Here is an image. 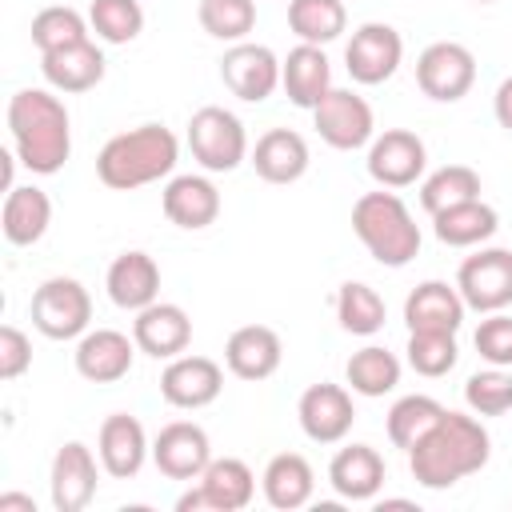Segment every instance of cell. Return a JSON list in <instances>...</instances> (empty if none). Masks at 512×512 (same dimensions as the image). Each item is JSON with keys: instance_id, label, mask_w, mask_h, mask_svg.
Here are the masks:
<instances>
[{"instance_id": "obj_1", "label": "cell", "mask_w": 512, "mask_h": 512, "mask_svg": "<svg viewBox=\"0 0 512 512\" xmlns=\"http://www.w3.org/2000/svg\"><path fill=\"white\" fill-rule=\"evenodd\" d=\"M488 456H492V436L480 424V416L444 408L436 416V424L408 448V468H412L416 484L444 492V488L460 484L464 476L480 472L488 464Z\"/></svg>"}, {"instance_id": "obj_2", "label": "cell", "mask_w": 512, "mask_h": 512, "mask_svg": "<svg viewBox=\"0 0 512 512\" xmlns=\"http://www.w3.org/2000/svg\"><path fill=\"white\" fill-rule=\"evenodd\" d=\"M12 152L32 176H52L72 156V120L52 88H20L8 100Z\"/></svg>"}, {"instance_id": "obj_3", "label": "cell", "mask_w": 512, "mask_h": 512, "mask_svg": "<svg viewBox=\"0 0 512 512\" xmlns=\"http://www.w3.org/2000/svg\"><path fill=\"white\" fill-rule=\"evenodd\" d=\"M180 160V140L172 136V128L164 124H140L128 132H116L100 156H96V176L104 188L116 192H132L144 184H156L164 176H172Z\"/></svg>"}, {"instance_id": "obj_4", "label": "cell", "mask_w": 512, "mask_h": 512, "mask_svg": "<svg viewBox=\"0 0 512 512\" xmlns=\"http://www.w3.org/2000/svg\"><path fill=\"white\" fill-rule=\"evenodd\" d=\"M352 232L384 268H404L420 252V228L396 192H364L352 204Z\"/></svg>"}, {"instance_id": "obj_5", "label": "cell", "mask_w": 512, "mask_h": 512, "mask_svg": "<svg viewBox=\"0 0 512 512\" xmlns=\"http://www.w3.org/2000/svg\"><path fill=\"white\" fill-rule=\"evenodd\" d=\"M188 148H192V160L204 172H236L248 160V152H252L240 116L220 108V104H204V108L192 112V120H188Z\"/></svg>"}, {"instance_id": "obj_6", "label": "cell", "mask_w": 512, "mask_h": 512, "mask_svg": "<svg viewBox=\"0 0 512 512\" xmlns=\"http://www.w3.org/2000/svg\"><path fill=\"white\" fill-rule=\"evenodd\" d=\"M32 328L48 340H80L92 324V296L72 276H48L28 304Z\"/></svg>"}, {"instance_id": "obj_7", "label": "cell", "mask_w": 512, "mask_h": 512, "mask_svg": "<svg viewBox=\"0 0 512 512\" xmlns=\"http://www.w3.org/2000/svg\"><path fill=\"white\" fill-rule=\"evenodd\" d=\"M416 84L436 104H456L476 84V56L460 40H436L416 56Z\"/></svg>"}, {"instance_id": "obj_8", "label": "cell", "mask_w": 512, "mask_h": 512, "mask_svg": "<svg viewBox=\"0 0 512 512\" xmlns=\"http://www.w3.org/2000/svg\"><path fill=\"white\" fill-rule=\"evenodd\" d=\"M312 124H316L320 140L328 148H336V152H356V148L372 144V136H376L372 104L352 88H332L312 108Z\"/></svg>"}, {"instance_id": "obj_9", "label": "cell", "mask_w": 512, "mask_h": 512, "mask_svg": "<svg viewBox=\"0 0 512 512\" xmlns=\"http://www.w3.org/2000/svg\"><path fill=\"white\" fill-rule=\"evenodd\" d=\"M252 496H256L252 468L244 460H236V456H220V460L212 456V464L200 472V484L192 492H184L176 500V508L180 512H204V508H212V512H240V508L252 504Z\"/></svg>"}, {"instance_id": "obj_10", "label": "cell", "mask_w": 512, "mask_h": 512, "mask_svg": "<svg viewBox=\"0 0 512 512\" xmlns=\"http://www.w3.org/2000/svg\"><path fill=\"white\" fill-rule=\"evenodd\" d=\"M456 288L472 312H504L512 304V252L480 248L456 272Z\"/></svg>"}, {"instance_id": "obj_11", "label": "cell", "mask_w": 512, "mask_h": 512, "mask_svg": "<svg viewBox=\"0 0 512 512\" xmlns=\"http://www.w3.org/2000/svg\"><path fill=\"white\" fill-rule=\"evenodd\" d=\"M404 60V40L392 24H380V20H368L352 32L348 48H344V68L356 84H384L396 76Z\"/></svg>"}, {"instance_id": "obj_12", "label": "cell", "mask_w": 512, "mask_h": 512, "mask_svg": "<svg viewBox=\"0 0 512 512\" xmlns=\"http://www.w3.org/2000/svg\"><path fill=\"white\" fill-rule=\"evenodd\" d=\"M220 80L244 104H260L280 88V56L268 44L240 40L220 56Z\"/></svg>"}, {"instance_id": "obj_13", "label": "cell", "mask_w": 512, "mask_h": 512, "mask_svg": "<svg viewBox=\"0 0 512 512\" xmlns=\"http://www.w3.org/2000/svg\"><path fill=\"white\" fill-rule=\"evenodd\" d=\"M428 168V148L416 132L408 128H384L368 144V176L380 188H408L424 176Z\"/></svg>"}, {"instance_id": "obj_14", "label": "cell", "mask_w": 512, "mask_h": 512, "mask_svg": "<svg viewBox=\"0 0 512 512\" xmlns=\"http://www.w3.org/2000/svg\"><path fill=\"white\" fill-rule=\"evenodd\" d=\"M152 464L168 480H200L212 464V440L196 420H172L152 440Z\"/></svg>"}, {"instance_id": "obj_15", "label": "cell", "mask_w": 512, "mask_h": 512, "mask_svg": "<svg viewBox=\"0 0 512 512\" xmlns=\"http://www.w3.org/2000/svg\"><path fill=\"white\" fill-rule=\"evenodd\" d=\"M220 388H224V368L212 356H184L180 352L160 372V396L184 412L208 408L220 396Z\"/></svg>"}, {"instance_id": "obj_16", "label": "cell", "mask_w": 512, "mask_h": 512, "mask_svg": "<svg viewBox=\"0 0 512 512\" xmlns=\"http://www.w3.org/2000/svg\"><path fill=\"white\" fill-rule=\"evenodd\" d=\"M296 420H300V428L312 444H340L352 432V420H356L352 392L340 388V384H312V388L300 392Z\"/></svg>"}, {"instance_id": "obj_17", "label": "cell", "mask_w": 512, "mask_h": 512, "mask_svg": "<svg viewBox=\"0 0 512 512\" xmlns=\"http://www.w3.org/2000/svg\"><path fill=\"white\" fill-rule=\"evenodd\" d=\"M96 480H100V468H96L92 448L80 444V440L60 444L56 456H52V472H48L52 508L56 512H80V508H88L92 496H96Z\"/></svg>"}, {"instance_id": "obj_18", "label": "cell", "mask_w": 512, "mask_h": 512, "mask_svg": "<svg viewBox=\"0 0 512 512\" xmlns=\"http://www.w3.org/2000/svg\"><path fill=\"white\" fill-rule=\"evenodd\" d=\"M136 340L116 332V328H88L80 340H76V352H72V364L76 372L88 380V384H116L132 372V360H136Z\"/></svg>"}, {"instance_id": "obj_19", "label": "cell", "mask_w": 512, "mask_h": 512, "mask_svg": "<svg viewBox=\"0 0 512 512\" xmlns=\"http://www.w3.org/2000/svg\"><path fill=\"white\" fill-rule=\"evenodd\" d=\"M96 456H100V468L116 480H132L144 460L152 456V444H148V432L136 416L128 412H112L104 424H100V436H96Z\"/></svg>"}, {"instance_id": "obj_20", "label": "cell", "mask_w": 512, "mask_h": 512, "mask_svg": "<svg viewBox=\"0 0 512 512\" xmlns=\"http://www.w3.org/2000/svg\"><path fill=\"white\" fill-rule=\"evenodd\" d=\"M132 340L144 356L152 360H172L180 356L188 344H192V320L180 304H168V300H156L148 308L136 312L132 320Z\"/></svg>"}, {"instance_id": "obj_21", "label": "cell", "mask_w": 512, "mask_h": 512, "mask_svg": "<svg viewBox=\"0 0 512 512\" xmlns=\"http://www.w3.org/2000/svg\"><path fill=\"white\" fill-rule=\"evenodd\" d=\"M464 296L448 280H424L404 300V324L408 332H460L464 324Z\"/></svg>"}, {"instance_id": "obj_22", "label": "cell", "mask_w": 512, "mask_h": 512, "mask_svg": "<svg viewBox=\"0 0 512 512\" xmlns=\"http://www.w3.org/2000/svg\"><path fill=\"white\" fill-rule=\"evenodd\" d=\"M160 208H164V216H168L176 228L200 232V228L216 224V216H220V188H216L208 176L184 172V176H172V180L164 184Z\"/></svg>"}, {"instance_id": "obj_23", "label": "cell", "mask_w": 512, "mask_h": 512, "mask_svg": "<svg viewBox=\"0 0 512 512\" xmlns=\"http://www.w3.org/2000/svg\"><path fill=\"white\" fill-rule=\"evenodd\" d=\"M104 288H108V300L124 312H140L148 304L160 300V264L132 248V252H120L112 264H108V276H104Z\"/></svg>"}, {"instance_id": "obj_24", "label": "cell", "mask_w": 512, "mask_h": 512, "mask_svg": "<svg viewBox=\"0 0 512 512\" xmlns=\"http://www.w3.org/2000/svg\"><path fill=\"white\" fill-rule=\"evenodd\" d=\"M248 164L268 184H296L308 172L312 152H308V140L296 128H268L256 140V148L248 152Z\"/></svg>"}, {"instance_id": "obj_25", "label": "cell", "mask_w": 512, "mask_h": 512, "mask_svg": "<svg viewBox=\"0 0 512 512\" xmlns=\"http://www.w3.org/2000/svg\"><path fill=\"white\" fill-rule=\"evenodd\" d=\"M284 360L280 332L268 324H244L224 344V364L236 380H268Z\"/></svg>"}, {"instance_id": "obj_26", "label": "cell", "mask_w": 512, "mask_h": 512, "mask_svg": "<svg viewBox=\"0 0 512 512\" xmlns=\"http://www.w3.org/2000/svg\"><path fill=\"white\" fill-rule=\"evenodd\" d=\"M280 88L296 108H316L332 92V64L320 44H296L280 60Z\"/></svg>"}, {"instance_id": "obj_27", "label": "cell", "mask_w": 512, "mask_h": 512, "mask_svg": "<svg viewBox=\"0 0 512 512\" xmlns=\"http://www.w3.org/2000/svg\"><path fill=\"white\" fill-rule=\"evenodd\" d=\"M104 52L96 48V40H80V44H68L60 52H44L40 56V72L48 80L52 92H88L104 80Z\"/></svg>"}, {"instance_id": "obj_28", "label": "cell", "mask_w": 512, "mask_h": 512, "mask_svg": "<svg viewBox=\"0 0 512 512\" xmlns=\"http://www.w3.org/2000/svg\"><path fill=\"white\" fill-rule=\"evenodd\" d=\"M52 224V200L44 188L36 184H16L12 192H4V208H0V228L4 240L16 248H28L36 240H44Z\"/></svg>"}, {"instance_id": "obj_29", "label": "cell", "mask_w": 512, "mask_h": 512, "mask_svg": "<svg viewBox=\"0 0 512 512\" xmlns=\"http://www.w3.org/2000/svg\"><path fill=\"white\" fill-rule=\"evenodd\" d=\"M328 484L340 500H372L384 488V456L372 444H348L332 456Z\"/></svg>"}, {"instance_id": "obj_30", "label": "cell", "mask_w": 512, "mask_h": 512, "mask_svg": "<svg viewBox=\"0 0 512 512\" xmlns=\"http://www.w3.org/2000/svg\"><path fill=\"white\" fill-rule=\"evenodd\" d=\"M260 488H264V500L280 512H296L312 500L316 492V472L312 464L300 456V452H280L268 460L264 476H260Z\"/></svg>"}, {"instance_id": "obj_31", "label": "cell", "mask_w": 512, "mask_h": 512, "mask_svg": "<svg viewBox=\"0 0 512 512\" xmlns=\"http://www.w3.org/2000/svg\"><path fill=\"white\" fill-rule=\"evenodd\" d=\"M496 228H500V216L480 196L476 200H464V204H452V208H440L432 216V232L448 248H476V244L492 240Z\"/></svg>"}, {"instance_id": "obj_32", "label": "cell", "mask_w": 512, "mask_h": 512, "mask_svg": "<svg viewBox=\"0 0 512 512\" xmlns=\"http://www.w3.org/2000/svg\"><path fill=\"white\" fill-rule=\"evenodd\" d=\"M400 372H404V368H400V356L388 352V348H380V344H364V348L352 352L348 364H344L348 388H352L356 396H368V400L388 396V392L400 384Z\"/></svg>"}, {"instance_id": "obj_33", "label": "cell", "mask_w": 512, "mask_h": 512, "mask_svg": "<svg viewBox=\"0 0 512 512\" xmlns=\"http://www.w3.org/2000/svg\"><path fill=\"white\" fill-rule=\"evenodd\" d=\"M288 28L300 36V44H332L348 28L344 0H288Z\"/></svg>"}, {"instance_id": "obj_34", "label": "cell", "mask_w": 512, "mask_h": 512, "mask_svg": "<svg viewBox=\"0 0 512 512\" xmlns=\"http://www.w3.org/2000/svg\"><path fill=\"white\" fill-rule=\"evenodd\" d=\"M336 320L352 336H376L388 320L384 296L364 280H344L340 292H336Z\"/></svg>"}, {"instance_id": "obj_35", "label": "cell", "mask_w": 512, "mask_h": 512, "mask_svg": "<svg viewBox=\"0 0 512 512\" xmlns=\"http://www.w3.org/2000/svg\"><path fill=\"white\" fill-rule=\"evenodd\" d=\"M476 196H480V172L468 164H444L432 176H424V184H420V208L428 216H436L440 208L476 200Z\"/></svg>"}, {"instance_id": "obj_36", "label": "cell", "mask_w": 512, "mask_h": 512, "mask_svg": "<svg viewBox=\"0 0 512 512\" xmlns=\"http://www.w3.org/2000/svg\"><path fill=\"white\" fill-rule=\"evenodd\" d=\"M88 32H92L88 16H80L68 4H48V8H40L32 16V44H36L40 56L44 52H60L68 44H80V40H88Z\"/></svg>"}, {"instance_id": "obj_37", "label": "cell", "mask_w": 512, "mask_h": 512, "mask_svg": "<svg viewBox=\"0 0 512 512\" xmlns=\"http://www.w3.org/2000/svg\"><path fill=\"white\" fill-rule=\"evenodd\" d=\"M444 412V404L440 400H432V396H420V392H412V396H400L392 408H388V420H384V428H388V440L396 444V448H412L432 424H436V416Z\"/></svg>"}, {"instance_id": "obj_38", "label": "cell", "mask_w": 512, "mask_h": 512, "mask_svg": "<svg viewBox=\"0 0 512 512\" xmlns=\"http://www.w3.org/2000/svg\"><path fill=\"white\" fill-rule=\"evenodd\" d=\"M196 20L212 40L240 44L256 28V0H200Z\"/></svg>"}, {"instance_id": "obj_39", "label": "cell", "mask_w": 512, "mask_h": 512, "mask_svg": "<svg viewBox=\"0 0 512 512\" xmlns=\"http://www.w3.org/2000/svg\"><path fill=\"white\" fill-rule=\"evenodd\" d=\"M88 24L104 44H132L144 32V8L140 0H92Z\"/></svg>"}, {"instance_id": "obj_40", "label": "cell", "mask_w": 512, "mask_h": 512, "mask_svg": "<svg viewBox=\"0 0 512 512\" xmlns=\"http://www.w3.org/2000/svg\"><path fill=\"white\" fill-rule=\"evenodd\" d=\"M408 368L416 376H448L460 360V348H456V332H408Z\"/></svg>"}, {"instance_id": "obj_41", "label": "cell", "mask_w": 512, "mask_h": 512, "mask_svg": "<svg viewBox=\"0 0 512 512\" xmlns=\"http://www.w3.org/2000/svg\"><path fill=\"white\" fill-rule=\"evenodd\" d=\"M464 400H468V408L476 416H504V412H512V372L492 364V368L468 376Z\"/></svg>"}, {"instance_id": "obj_42", "label": "cell", "mask_w": 512, "mask_h": 512, "mask_svg": "<svg viewBox=\"0 0 512 512\" xmlns=\"http://www.w3.org/2000/svg\"><path fill=\"white\" fill-rule=\"evenodd\" d=\"M472 344H476V352H480L488 364H496V368H512V316H504V312H488V316L480 320Z\"/></svg>"}, {"instance_id": "obj_43", "label": "cell", "mask_w": 512, "mask_h": 512, "mask_svg": "<svg viewBox=\"0 0 512 512\" xmlns=\"http://www.w3.org/2000/svg\"><path fill=\"white\" fill-rule=\"evenodd\" d=\"M28 368H32V340L16 324H4L0 328V380H16Z\"/></svg>"}, {"instance_id": "obj_44", "label": "cell", "mask_w": 512, "mask_h": 512, "mask_svg": "<svg viewBox=\"0 0 512 512\" xmlns=\"http://www.w3.org/2000/svg\"><path fill=\"white\" fill-rule=\"evenodd\" d=\"M492 112H496V124L512 132V76L500 80V88H496V96H492Z\"/></svg>"}, {"instance_id": "obj_45", "label": "cell", "mask_w": 512, "mask_h": 512, "mask_svg": "<svg viewBox=\"0 0 512 512\" xmlns=\"http://www.w3.org/2000/svg\"><path fill=\"white\" fill-rule=\"evenodd\" d=\"M12 508H24V512H36L32 496H20V492H4L0 496V512H12Z\"/></svg>"}, {"instance_id": "obj_46", "label": "cell", "mask_w": 512, "mask_h": 512, "mask_svg": "<svg viewBox=\"0 0 512 512\" xmlns=\"http://www.w3.org/2000/svg\"><path fill=\"white\" fill-rule=\"evenodd\" d=\"M476 4H492V0H476Z\"/></svg>"}]
</instances>
